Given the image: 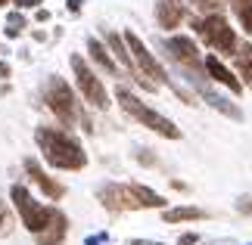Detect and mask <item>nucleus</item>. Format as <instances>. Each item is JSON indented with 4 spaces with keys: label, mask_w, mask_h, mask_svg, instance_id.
<instances>
[{
    "label": "nucleus",
    "mask_w": 252,
    "mask_h": 245,
    "mask_svg": "<svg viewBox=\"0 0 252 245\" xmlns=\"http://www.w3.org/2000/svg\"><path fill=\"white\" fill-rule=\"evenodd\" d=\"M119 103H122V109L131 115V118H137L140 124H147L150 131H156V134H162V136H168V140H178L181 136V131L174 127L168 118H162L159 112H153L150 106H143L134 93H128L125 87H119Z\"/></svg>",
    "instance_id": "obj_3"
},
{
    "label": "nucleus",
    "mask_w": 252,
    "mask_h": 245,
    "mask_svg": "<svg viewBox=\"0 0 252 245\" xmlns=\"http://www.w3.org/2000/svg\"><path fill=\"white\" fill-rule=\"evenodd\" d=\"M13 202H16V208H19V214H22L25 227L32 233H41L47 227V220H50V208H41V205L28 195L25 186H13Z\"/></svg>",
    "instance_id": "obj_6"
},
{
    "label": "nucleus",
    "mask_w": 252,
    "mask_h": 245,
    "mask_svg": "<svg viewBox=\"0 0 252 245\" xmlns=\"http://www.w3.org/2000/svg\"><path fill=\"white\" fill-rule=\"evenodd\" d=\"M100 199L109 211H128V208H162L165 205V199L162 195H156L153 190H147V186H103L100 190Z\"/></svg>",
    "instance_id": "obj_2"
},
{
    "label": "nucleus",
    "mask_w": 252,
    "mask_h": 245,
    "mask_svg": "<svg viewBox=\"0 0 252 245\" xmlns=\"http://www.w3.org/2000/svg\"><path fill=\"white\" fill-rule=\"evenodd\" d=\"M44 100L56 112V118H60V121H65V124H78L81 121L75 93L69 90V84H65V81H60V78H50V84H47V90H44Z\"/></svg>",
    "instance_id": "obj_4"
},
{
    "label": "nucleus",
    "mask_w": 252,
    "mask_h": 245,
    "mask_svg": "<svg viewBox=\"0 0 252 245\" xmlns=\"http://www.w3.org/2000/svg\"><path fill=\"white\" fill-rule=\"evenodd\" d=\"M37 0H19V6H34Z\"/></svg>",
    "instance_id": "obj_19"
},
{
    "label": "nucleus",
    "mask_w": 252,
    "mask_h": 245,
    "mask_svg": "<svg viewBox=\"0 0 252 245\" xmlns=\"http://www.w3.org/2000/svg\"><path fill=\"white\" fill-rule=\"evenodd\" d=\"M196 28H199V34L206 37V44L215 47L218 53H234L237 50V34H234V28L227 25V19L221 13L206 16L202 22H196Z\"/></svg>",
    "instance_id": "obj_5"
},
{
    "label": "nucleus",
    "mask_w": 252,
    "mask_h": 245,
    "mask_svg": "<svg viewBox=\"0 0 252 245\" xmlns=\"http://www.w3.org/2000/svg\"><path fill=\"white\" fill-rule=\"evenodd\" d=\"M37 146H41L44 159L50 162L53 168L78 171V168H84V162H87L81 143L75 140L72 134L60 131V127H37Z\"/></svg>",
    "instance_id": "obj_1"
},
{
    "label": "nucleus",
    "mask_w": 252,
    "mask_h": 245,
    "mask_svg": "<svg viewBox=\"0 0 252 245\" xmlns=\"http://www.w3.org/2000/svg\"><path fill=\"white\" fill-rule=\"evenodd\" d=\"M125 44H128V50H131V59L140 65V72L143 78H153V84H168V75H165V68H162L156 59H153V53L143 47V41L137 34H125Z\"/></svg>",
    "instance_id": "obj_8"
},
{
    "label": "nucleus",
    "mask_w": 252,
    "mask_h": 245,
    "mask_svg": "<svg viewBox=\"0 0 252 245\" xmlns=\"http://www.w3.org/2000/svg\"><path fill=\"white\" fill-rule=\"evenodd\" d=\"M91 56L96 59V65H100V68H106V72H115V62L109 59V53L103 50L100 41H91Z\"/></svg>",
    "instance_id": "obj_17"
},
{
    "label": "nucleus",
    "mask_w": 252,
    "mask_h": 245,
    "mask_svg": "<svg viewBox=\"0 0 252 245\" xmlns=\"http://www.w3.org/2000/svg\"><path fill=\"white\" fill-rule=\"evenodd\" d=\"M156 19L162 28H178L184 19V3L181 0H156Z\"/></svg>",
    "instance_id": "obj_11"
},
{
    "label": "nucleus",
    "mask_w": 252,
    "mask_h": 245,
    "mask_svg": "<svg viewBox=\"0 0 252 245\" xmlns=\"http://www.w3.org/2000/svg\"><path fill=\"white\" fill-rule=\"evenodd\" d=\"M72 68H75V78H78V87H81L84 100L91 103V106H96V109H106V106H109V96H106L100 78H96L91 68L84 65L81 56H72Z\"/></svg>",
    "instance_id": "obj_7"
},
{
    "label": "nucleus",
    "mask_w": 252,
    "mask_h": 245,
    "mask_svg": "<svg viewBox=\"0 0 252 245\" xmlns=\"http://www.w3.org/2000/svg\"><path fill=\"white\" fill-rule=\"evenodd\" d=\"M202 211L199 208H174V211H165V220L168 223H181V220H199Z\"/></svg>",
    "instance_id": "obj_16"
},
{
    "label": "nucleus",
    "mask_w": 252,
    "mask_h": 245,
    "mask_svg": "<svg viewBox=\"0 0 252 245\" xmlns=\"http://www.w3.org/2000/svg\"><path fill=\"white\" fill-rule=\"evenodd\" d=\"M6 3H9V0H0V6H6Z\"/></svg>",
    "instance_id": "obj_21"
},
{
    "label": "nucleus",
    "mask_w": 252,
    "mask_h": 245,
    "mask_svg": "<svg viewBox=\"0 0 252 245\" xmlns=\"http://www.w3.org/2000/svg\"><path fill=\"white\" fill-rule=\"evenodd\" d=\"M3 75H9V68H6V65H0V78H3Z\"/></svg>",
    "instance_id": "obj_20"
},
{
    "label": "nucleus",
    "mask_w": 252,
    "mask_h": 245,
    "mask_svg": "<svg viewBox=\"0 0 252 245\" xmlns=\"http://www.w3.org/2000/svg\"><path fill=\"white\" fill-rule=\"evenodd\" d=\"M190 3L196 6V9H202V13H209V16L221 9V0H190Z\"/></svg>",
    "instance_id": "obj_18"
},
{
    "label": "nucleus",
    "mask_w": 252,
    "mask_h": 245,
    "mask_svg": "<svg viewBox=\"0 0 252 245\" xmlns=\"http://www.w3.org/2000/svg\"><path fill=\"white\" fill-rule=\"evenodd\" d=\"M202 68H206V72L212 75V81L224 84L230 93H240V90H243V81H237V78L227 72V65H224V62H218V56H206V62H202Z\"/></svg>",
    "instance_id": "obj_10"
},
{
    "label": "nucleus",
    "mask_w": 252,
    "mask_h": 245,
    "mask_svg": "<svg viewBox=\"0 0 252 245\" xmlns=\"http://www.w3.org/2000/svg\"><path fill=\"white\" fill-rule=\"evenodd\" d=\"M237 56V68H240V78H243L246 84H252V44H243L234 50Z\"/></svg>",
    "instance_id": "obj_14"
},
{
    "label": "nucleus",
    "mask_w": 252,
    "mask_h": 245,
    "mask_svg": "<svg viewBox=\"0 0 252 245\" xmlns=\"http://www.w3.org/2000/svg\"><path fill=\"white\" fill-rule=\"evenodd\" d=\"M65 236V218L60 211H50V220H47V227L37 233V242L41 245H56V242H63Z\"/></svg>",
    "instance_id": "obj_12"
},
{
    "label": "nucleus",
    "mask_w": 252,
    "mask_h": 245,
    "mask_svg": "<svg viewBox=\"0 0 252 245\" xmlns=\"http://www.w3.org/2000/svg\"><path fill=\"white\" fill-rule=\"evenodd\" d=\"M237 19L243 22V31H252V0H230Z\"/></svg>",
    "instance_id": "obj_15"
},
{
    "label": "nucleus",
    "mask_w": 252,
    "mask_h": 245,
    "mask_svg": "<svg viewBox=\"0 0 252 245\" xmlns=\"http://www.w3.org/2000/svg\"><path fill=\"white\" fill-rule=\"evenodd\" d=\"M168 53H171V59L178 65H184L187 72H202L199 50H196V44H193L190 37H171V41H168Z\"/></svg>",
    "instance_id": "obj_9"
},
{
    "label": "nucleus",
    "mask_w": 252,
    "mask_h": 245,
    "mask_svg": "<svg viewBox=\"0 0 252 245\" xmlns=\"http://www.w3.org/2000/svg\"><path fill=\"white\" fill-rule=\"evenodd\" d=\"M25 168H28V174L34 177V183L41 186V190H44L47 195H50V199H63V192H65V190H63V186L56 183V180H50V177H47V174H44L41 168H37L34 162H25Z\"/></svg>",
    "instance_id": "obj_13"
}]
</instances>
